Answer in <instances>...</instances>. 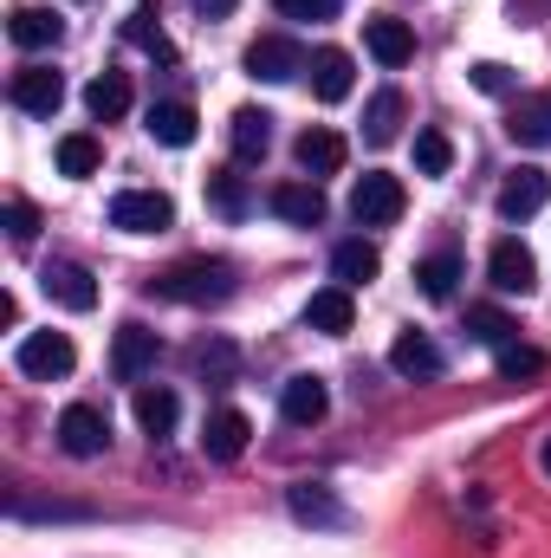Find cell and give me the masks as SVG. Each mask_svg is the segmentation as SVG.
Here are the masks:
<instances>
[{"label":"cell","instance_id":"cell-24","mask_svg":"<svg viewBox=\"0 0 551 558\" xmlns=\"http://www.w3.org/2000/svg\"><path fill=\"white\" fill-rule=\"evenodd\" d=\"M85 111H91L98 124H118V118L131 111V78H124V72H98V78L85 85Z\"/></svg>","mask_w":551,"mask_h":558},{"label":"cell","instance_id":"cell-30","mask_svg":"<svg viewBox=\"0 0 551 558\" xmlns=\"http://www.w3.org/2000/svg\"><path fill=\"white\" fill-rule=\"evenodd\" d=\"M98 169H105V143H98V137H85V131L59 137V175L85 182V175H98Z\"/></svg>","mask_w":551,"mask_h":558},{"label":"cell","instance_id":"cell-21","mask_svg":"<svg viewBox=\"0 0 551 558\" xmlns=\"http://www.w3.org/2000/svg\"><path fill=\"white\" fill-rule=\"evenodd\" d=\"M390 371L409 377V384H428V377H441V351H434L421 331H403V338L390 344Z\"/></svg>","mask_w":551,"mask_h":558},{"label":"cell","instance_id":"cell-2","mask_svg":"<svg viewBox=\"0 0 551 558\" xmlns=\"http://www.w3.org/2000/svg\"><path fill=\"white\" fill-rule=\"evenodd\" d=\"M403 208H409L403 175H383V169L357 175V189H351V215H357V228H390V221H403Z\"/></svg>","mask_w":551,"mask_h":558},{"label":"cell","instance_id":"cell-15","mask_svg":"<svg viewBox=\"0 0 551 558\" xmlns=\"http://www.w3.org/2000/svg\"><path fill=\"white\" fill-rule=\"evenodd\" d=\"M247 441H254V422L241 416V410H215V416L201 422V454L208 461H241Z\"/></svg>","mask_w":551,"mask_h":558},{"label":"cell","instance_id":"cell-28","mask_svg":"<svg viewBox=\"0 0 551 558\" xmlns=\"http://www.w3.org/2000/svg\"><path fill=\"white\" fill-rule=\"evenodd\" d=\"M331 274H338V286L357 292V286H370V279L383 274V254H377L370 241H344V247L331 254Z\"/></svg>","mask_w":551,"mask_h":558},{"label":"cell","instance_id":"cell-13","mask_svg":"<svg viewBox=\"0 0 551 558\" xmlns=\"http://www.w3.org/2000/svg\"><path fill=\"white\" fill-rule=\"evenodd\" d=\"M305 325L325 331V338H344V331L357 325V299H351V286H318V292L305 299Z\"/></svg>","mask_w":551,"mask_h":558},{"label":"cell","instance_id":"cell-4","mask_svg":"<svg viewBox=\"0 0 551 558\" xmlns=\"http://www.w3.org/2000/svg\"><path fill=\"white\" fill-rule=\"evenodd\" d=\"M111 228H124V234H169L175 228V202L162 189H124V195H111Z\"/></svg>","mask_w":551,"mask_h":558},{"label":"cell","instance_id":"cell-31","mask_svg":"<svg viewBox=\"0 0 551 558\" xmlns=\"http://www.w3.org/2000/svg\"><path fill=\"white\" fill-rule=\"evenodd\" d=\"M208 208L228 215V221H241V215H247V182H241L234 169H215V175H208Z\"/></svg>","mask_w":551,"mask_h":558},{"label":"cell","instance_id":"cell-32","mask_svg":"<svg viewBox=\"0 0 551 558\" xmlns=\"http://www.w3.org/2000/svg\"><path fill=\"white\" fill-rule=\"evenodd\" d=\"M467 331H474L480 344H493V351L519 344V325H513L506 312H493V305H474V312H467Z\"/></svg>","mask_w":551,"mask_h":558},{"label":"cell","instance_id":"cell-38","mask_svg":"<svg viewBox=\"0 0 551 558\" xmlns=\"http://www.w3.org/2000/svg\"><path fill=\"white\" fill-rule=\"evenodd\" d=\"M474 85H480L487 98H506V92H513V72L493 65V59H480V65H474Z\"/></svg>","mask_w":551,"mask_h":558},{"label":"cell","instance_id":"cell-22","mask_svg":"<svg viewBox=\"0 0 551 558\" xmlns=\"http://www.w3.org/2000/svg\"><path fill=\"white\" fill-rule=\"evenodd\" d=\"M131 410H137V428H143V435H149V441H162V435L175 428V416H182V397H175V390H162V384H143Z\"/></svg>","mask_w":551,"mask_h":558},{"label":"cell","instance_id":"cell-9","mask_svg":"<svg viewBox=\"0 0 551 558\" xmlns=\"http://www.w3.org/2000/svg\"><path fill=\"white\" fill-rule=\"evenodd\" d=\"M546 202H551V175L526 162V169H513V175L500 182V202H493V208H500V221H532Z\"/></svg>","mask_w":551,"mask_h":558},{"label":"cell","instance_id":"cell-18","mask_svg":"<svg viewBox=\"0 0 551 558\" xmlns=\"http://www.w3.org/2000/svg\"><path fill=\"white\" fill-rule=\"evenodd\" d=\"M344 156H351V143L338 137L331 124H311V131H298V169L318 182V175H338L344 169Z\"/></svg>","mask_w":551,"mask_h":558},{"label":"cell","instance_id":"cell-3","mask_svg":"<svg viewBox=\"0 0 551 558\" xmlns=\"http://www.w3.org/2000/svg\"><path fill=\"white\" fill-rule=\"evenodd\" d=\"M13 364H20V377L52 384V377H72L78 351H72V338H65V331H26V338H20V351H13Z\"/></svg>","mask_w":551,"mask_h":558},{"label":"cell","instance_id":"cell-37","mask_svg":"<svg viewBox=\"0 0 551 558\" xmlns=\"http://www.w3.org/2000/svg\"><path fill=\"white\" fill-rule=\"evenodd\" d=\"M7 234L26 247V241L39 234V208H33V202H7Z\"/></svg>","mask_w":551,"mask_h":558},{"label":"cell","instance_id":"cell-7","mask_svg":"<svg viewBox=\"0 0 551 558\" xmlns=\"http://www.w3.org/2000/svg\"><path fill=\"white\" fill-rule=\"evenodd\" d=\"M59 448H65L72 461H98V454L111 448V422H105V410L72 403V410L59 416Z\"/></svg>","mask_w":551,"mask_h":558},{"label":"cell","instance_id":"cell-35","mask_svg":"<svg viewBox=\"0 0 551 558\" xmlns=\"http://www.w3.org/2000/svg\"><path fill=\"white\" fill-rule=\"evenodd\" d=\"M539 371H546V357H539L532 344H506V351H500V377L519 384V377H539Z\"/></svg>","mask_w":551,"mask_h":558},{"label":"cell","instance_id":"cell-1","mask_svg":"<svg viewBox=\"0 0 551 558\" xmlns=\"http://www.w3.org/2000/svg\"><path fill=\"white\" fill-rule=\"evenodd\" d=\"M149 292H156V299H169V305H221V299H234V267H228V260L195 254V260L162 267V274L149 279Z\"/></svg>","mask_w":551,"mask_h":558},{"label":"cell","instance_id":"cell-36","mask_svg":"<svg viewBox=\"0 0 551 558\" xmlns=\"http://www.w3.org/2000/svg\"><path fill=\"white\" fill-rule=\"evenodd\" d=\"M195 364H201V377L228 384V377H234V344H221V338H215V344H201V351H195Z\"/></svg>","mask_w":551,"mask_h":558},{"label":"cell","instance_id":"cell-10","mask_svg":"<svg viewBox=\"0 0 551 558\" xmlns=\"http://www.w3.org/2000/svg\"><path fill=\"white\" fill-rule=\"evenodd\" d=\"M487 279H493L500 292H519V299H526V292L539 286V260H532V247L513 241V234L493 241V254H487Z\"/></svg>","mask_w":551,"mask_h":558},{"label":"cell","instance_id":"cell-23","mask_svg":"<svg viewBox=\"0 0 551 558\" xmlns=\"http://www.w3.org/2000/svg\"><path fill=\"white\" fill-rule=\"evenodd\" d=\"M396 137H403V92H377L364 105V143L370 149H390Z\"/></svg>","mask_w":551,"mask_h":558},{"label":"cell","instance_id":"cell-33","mask_svg":"<svg viewBox=\"0 0 551 558\" xmlns=\"http://www.w3.org/2000/svg\"><path fill=\"white\" fill-rule=\"evenodd\" d=\"M454 279H461V260H454V254H434V260L415 267V286H421L428 299H454Z\"/></svg>","mask_w":551,"mask_h":558},{"label":"cell","instance_id":"cell-8","mask_svg":"<svg viewBox=\"0 0 551 558\" xmlns=\"http://www.w3.org/2000/svg\"><path fill=\"white\" fill-rule=\"evenodd\" d=\"M156 357H162V338L149 331V325H118V338H111V371H118V384H137L156 371Z\"/></svg>","mask_w":551,"mask_h":558},{"label":"cell","instance_id":"cell-26","mask_svg":"<svg viewBox=\"0 0 551 558\" xmlns=\"http://www.w3.org/2000/svg\"><path fill=\"white\" fill-rule=\"evenodd\" d=\"M124 39H131V46H143L149 59H175V46H169V33H162V7H156V0H137V7H131Z\"/></svg>","mask_w":551,"mask_h":558},{"label":"cell","instance_id":"cell-6","mask_svg":"<svg viewBox=\"0 0 551 558\" xmlns=\"http://www.w3.org/2000/svg\"><path fill=\"white\" fill-rule=\"evenodd\" d=\"M7 98H13L26 118H59V105H65V78H59L52 65H20L13 85H7Z\"/></svg>","mask_w":551,"mask_h":558},{"label":"cell","instance_id":"cell-16","mask_svg":"<svg viewBox=\"0 0 551 558\" xmlns=\"http://www.w3.org/2000/svg\"><path fill=\"white\" fill-rule=\"evenodd\" d=\"M273 215L292 221V228H318V221L331 215V202H325V189L305 175V182H279L273 189Z\"/></svg>","mask_w":551,"mask_h":558},{"label":"cell","instance_id":"cell-19","mask_svg":"<svg viewBox=\"0 0 551 558\" xmlns=\"http://www.w3.org/2000/svg\"><path fill=\"white\" fill-rule=\"evenodd\" d=\"M39 286H46V299H59L65 312H91V305H98V279L85 274V267H72V260H52V267L39 274Z\"/></svg>","mask_w":551,"mask_h":558},{"label":"cell","instance_id":"cell-20","mask_svg":"<svg viewBox=\"0 0 551 558\" xmlns=\"http://www.w3.org/2000/svg\"><path fill=\"white\" fill-rule=\"evenodd\" d=\"M7 39H13V46H26V52H46V46H59V39H65V20H59L52 7H13Z\"/></svg>","mask_w":551,"mask_h":558},{"label":"cell","instance_id":"cell-17","mask_svg":"<svg viewBox=\"0 0 551 558\" xmlns=\"http://www.w3.org/2000/svg\"><path fill=\"white\" fill-rule=\"evenodd\" d=\"M351 85H357V59L351 52H338V46L311 52V92H318V105H344Z\"/></svg>","mask_w":551,"mask_h":558},{"label":"cell","instance_id":"cell-34","mask_svg":"<svg viewBox=\"0 0 551 558\" xmlns=\"http://www.w3.org/2000/svg\"><path fill=\"white\" fill-rule=\"evenodd\" d=\"M415 169H421V175H448V169H454V143L441 137V131H421V137H415Z\"/></svg>","mask_w":551,"mask_h":558},{"label":"cell","instance_id":"cell-40","mask_svg":"<svg viewBox=\"0 0 551 558\" xmlns=\"http://www.w3.org/2000/svg\"><path fill=\"white\" fill-rule=\"evenodd\" d=\"M234 7H241V0H195V13H201V20H228Z\"/></svg>","mask_w":551,"mask_h":558},{"label":"cell","instance_id":"cell-41","mask_svg":"<svg viewBox=\"0 0 551 558\" xmlns=\"http://www.w3.org/2000/svg\"><path fill=\"white\" fill-rule=\"evenodd\" d=\"M539 468H546V481H551V435H546V448H539Z\"/></svg>","mask_w":551,"mask_h":558},{"label":"cell","instance_id":"cell-29","mask_svg":"<svg viewBox=\"0 0 551 558\" xmlns=\"http://www.w3.org/2000/svg\"><path fill=\"white\" fill-rule=\"evenodd\" d=\"M506 137L526 143V149H546L551 143V98H519L513 118H506Z\"/></svg>","mask_w":551,"mask_h":558},{"label":"cell","instance_id":"cell-39","mask_svg":"<svg viewBox=\"0 0 551 558\" xmlns=\"http://www.w3.org/2000/svg\"><path fill=\"white\" fill-rule=\"evenodd\" d=\"M273 7L285 20H331L338 13V0H273Z\"/></svg>","mask_w":551,"mask_h":558},{"label":"cell","instance_id":"cell-25","mask_svg":"<svg viewBox=\"0 0 551 558\" xmlns=\"http://www.w3.org/2000/svg\"><path fill=\"white\" fill-rule=\"evenodd\" d=\"M143 131H149L156 143H169V149H188V143H195V131H201V118H195L188 105H149Z\"/></svg>","mask_w":551,"mask_h":558},{"label":"cell","instance_id":"cell-14","mask_svg":"<svg viewBox=\"0 0 551 558\" xmlns=\"http://www.w3.org/2000/svg\"><path fill=\"white\" fill-rule=\"evenodd\" d=\"M279 416L292 422V428H311V422L331 416V390H325V377H292L285 390H279Z\"/></svg>","mask_w":551,"mask_h":558},{"label":"cell","instance_id":"cell-11","mask_svg":"<svg viewBox=\"0 0 551 558\" xmlns=\"http://www.w3.org/2000/svg\"><path fill=\"white\" fill-rule=\"evenodd\" d=\"M298 72H305V52H298L292 39L267 33V39L247 46V78H260V85H285V78H298Z\"/></svg>","mask_w":551,"mask_h":558},{"label":"cell","instance_id":"cell-12","mask_svg":"<svg viewBox=\"0 0 551 558\" xmlns=\"http://www.w3.org/2000/svg\"><path fill=\"white\" fill-rule=\"evenodd\" d=\"M364 46H370V59H377V65H390V72L415 59V33H409V20H396V13L364 20Z\"/></svg>","mask_w":551,"mask_h":558},{"label":"cell","instance_id":"cell-27","mask_svg":"<svg viewBox=\"0 0 551 558\" xmlns=\"http://www.w3.org/2000/svg\"><path fill=\"white\" fill-rule=\"evenodd\" d=\"M267 149H273V118H267L260 105H241V111H234V156H241V162H260Z\"/></svg>","mask_w":551,"mask_h":558},{"label":"cell","instance_id":"cell-5","mask_svg":"<svg viewBox=\"0 0 551 558\" xmlns=\"http://www.w3.org/2000/svg\"><path fill=\"white\" fill-rule=\"evenodd\" d=\"M285 513H292L298 526H318V533L351 526V507H344L331 487H318V481H292V487H285Z\"/></svg>","mask_w":551,"mask_h":558}]
</instances>
